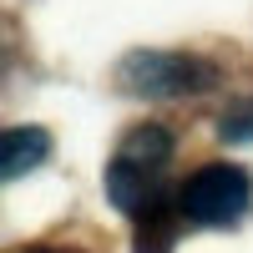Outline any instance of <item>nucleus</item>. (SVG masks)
Instances as JSON below:
<instances>
[{"instance_id":"nucleus-1","label":"nucleus","mask_w":253,"mask_h":253,"mask_svg":"<svg viewBox=\"0 0 253 253\" xmlns=\"http://www.w3.org/2000/svg\"><path fill=\"white\" fill-rule=\"evenodd\" d=\"M248 198H253V182L243 167L233 162H208L198 167L193 177L182 182V218H193L198 228H228V223H238L248 213Z\"/></svg>"},{"instance_id":"nucleus-2","label":"nucleus","mask_w":253,"mask_h":253,"mask_svg":"<svg viewBox=\"0 0 253 253\" xmlns=\"http://www.w3.org/2000/svg\"><path fill=\"white\" fill-rule=\"evenodd\" d=\"M122 86L137 96H177L213 86V71L193 56H167V51H132L122 61Z\"/></svg>"},{"instance_id":"nucleus-3","label":"nucleus","mask_w":253,"mask_h":253,"mask_svg":"<svg viewBox=\"0 0 253 253\" xmlns=\"http://www.w3.org/2000/svg\"><path fill=\"white\" fill-rule=\"evenodd\" d=\"M46 157H51V132L46 126H10V132L0 137V177L5 182L36 172Z\"/></svg>"},{"instance_id":"nucleus-4","label":"nucleus","mask_w":253,"mask_h":253,"mask_svg":"<svg viewBox=\"0 0 253 253\" xmlns=\"http://www.w3.org/2000/svg\"><path fill=\"white\" fill-rule=\"evenodd\" d=\"M117 157L142 167V172H162L167 157H172V137H167V126H132L126 142L117 147Z\"/></svg>"},{"instance_id":"nucleus-5","label":"nucleus","mask_w":253,"mask_h":253,"mask_svg":"<svg viewBox=\"0 0 253 253\" xmlns=\"http://www.w3.org/2000/svg\"><path fill=\"white\" fill-rule=\"evenodd\" d=\"M172 238H177V218L162 203L137 218V253H172Z\"/></svg>"},{"instance_id":"nucleus-6","label":"nucleus","mask_w":253,"mask_h":253,"mask_svg":"<svg viewBox=\"0 0 253 253\" xmlns=\"http://www.w3.org/2000/svg\"><path fill=\"white\" fill-rule=\"evenodd\" d=\"M218 132H223V142H248V137H253V101H248L243 112L223 117V122H218Z\"/></svg>"},{"instance_id":"nucleus-7","label":"nucleus","mask_w":253,"mask_h":253,"mask_svg":"<svg viewBox=\"0 0 253 253\" xmlns=\"http://www.w3.org/2000/svg\"><path fill=\"white\" fill-rule=\"evenodd\" d=\"M26 253H51V248H26Z\"/></svg>"}]
</instances>
